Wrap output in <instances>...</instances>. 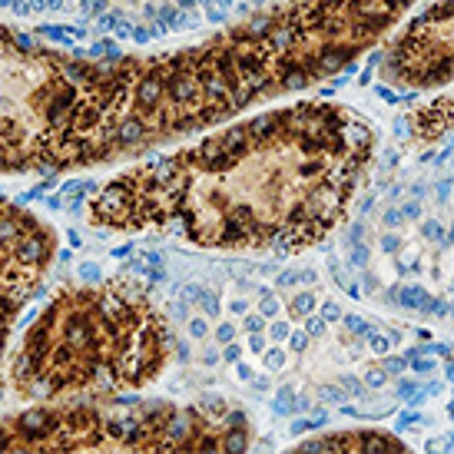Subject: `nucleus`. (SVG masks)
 <instances>
[{"instance_id": "f257e3e1", "label": "nucleus", "mask_w": 454, "mask_h": 454, "mask_svg": "<svg viewBox=\"0 0 454 454\" xmlns=\"http://www.w3.org/2000/svg\"><path fill=\"white\" fill-rule=\"evenodd\" d=\"M371 156L375 127L348 106L292 103L110 176L87 222L219 253H302L341 222Z\"/></svg>"}, {"instance_id": "f03ea898", "label": "nucleus", "mask_w": 454, "mask_h": 454, "mask_svg": "<svg viewBox=\"0 0 454 454\" xmlns=\"http://www.w3.org/2000/svg\"><path fill=\"white\" fill-rule=\"evenodd\" d=\"M232 113V73L206 37L159 53H66L0 24V173L133 159Z\"/></svg>"}, {"instance_id": "7ed1b4c3", "label": "nucleus", "mask_w": 454, "mask_h": 454, "mask_svg": "<svg viewBox=\"0 0 454 454\" xmlns=\"http://www.w3.org/2000/svg\"><path fill=\"white\" fill-rule=\"evenodd\" d=\"M173 332L133 278L64 285L10 355V388L30 404L136 395L173 362Z\"/></svg>"}, {"instance_id": "20e7f679", "label": "nucleus", "mask_w": 454, "mask_h": 454, "mask_svg": "<svg viewBox=\"0 0 454 454\" xmlns=\"http://www.w3.org/2000/svg\"><path fill=\"white\" fill-rule=\"evenodd\" d=\"M249 444L246 411L222 398L43 402L0 421V451H246Z\"/></svg>"}, {"instance_id": "39448f33", "label": "nucleus", "mask_w": 454, "mask_h": 454, "mask_svg": "<svg viewBox=\"0 0 454 454\" xmlns=\"http://www.w3.org/2000/svg\"><path fill=\"white\" fill-rule=\"evenodd\" d=\"M57 232L24 206L0 196V308H24L47 278Z\"/></svg>"}, {"instance_id": "423d86ee", "label": "nucleus", "mask_w": 454, "mask_h": 454, "mask_svg": "<svg viewBox=\"0 0 454 454\" xmlns=\"http://www.w3.org/2000/svg\"><path fill=\"white\" fill-rule=\"evenodd\" d=\"M381 76L395 87L431 90L451 80V0H431L381 57Z\"/></svg>"}, {"instance_id": "0eeeda50", "label": "nucleus", "mask_w": 454, "mask_h": 454, "mask_svg": "<svg viewBox=\"0 0 454 454\" xmlns=\"http://www.w3.org/2000/svg\"><path fill=\"white\" fill-rule=\"evenodd\" d=\"M299 451H332V448H355V451H368V448H381V451H404V444L391 434H325V438H308V441L295 444Z\"/></svg>"}, {"instance_id": "6e6552de", "label": "nucleus", "mask_w": 454, "mask_h": 454, "mask_svg": "<svg viewBox=\"0 0 454 454\" xmlns=\"http://www.w3.org/2000/svg\"><path fill=\"white\" fill-rule=\"evenodd\" d=\"M448 113H451V97L441 93L438 100L425 106V110H415L411 113V127H415V136L418 139H441L448 133Z\"/></svg>"}, {"instance_id": "1a4fd4ad", "label": "nucleus", "mask_w": 454, "mask_h": 454, "mask_svg": "<svg viewBox=\"0 0 454 454\" xmlns=\"http://www.w3.org/2000/svg\"><path fill=\"white\" fill-rule=\"evenodd\" d=\"M398 305L402 308H411V312H421L428 305V292L411 285V289H398Z\"/></svg>"}, {"instance_id": "9d476101", "label": "nucleus", "mask_w": 454, "mask_h": 454, "mask_svg": "<svg viewBox=\"0 0 454 454\" xmlns=\"http://www.w3.org/2000/svg\"><path fill=\"white\" fill-rule=\"evenodd\" d=\"M339 322L348 328V335H352V339H368V335L375 332V328H371V322H365L362 315H348V312H341Z\"/></svg>"}, {"instance_id": "9b49d317", "label": "nucleus", "mask_w": 454, "mask_h": 454, "mask_svg": "<svg viewBox=\"0 0 454 454\" xmlns=\"http://www.w3.org/2000/svg\"><path fill=\"white\" fill-rule=\"evenodd\" d=\"M318 308V299H315V292H302V295H295V302L289 305V312L295 318H302V315H312Z\"/></svg>"}, {"instance_id": "f8f14e48", "label": "nucleus", "mask_w": 454, "mask_h": 454, "mask_svg": "<svg viewBox=\"0 0 454 454\" xmlns=\"http://www.w3.org/2000/svg\"><path fill=\"white\" fill-rule=\"evenodd\" d=\"M408 371H415L418 378H431L438 371V362L431 355H415V358H408Z\"/></svg>"}, {"instance_id": "ddd939ff", "label": "nucleus", "mask_w": 454, "mask_h": 454, "mask_svg": "<svg viewBox=\"0 0 454 454\" xmlns=\"http://www.w3.org/2000/svg\"><path fill=\"white\" fill-rule=\"evenodd\" d=\"M378 368L388 375V378H398V375H404L408 371V362H404V355H381V362H378Z\"/></svg>"}, {"instance_id": "4468645a", "label": "nucleus", "mask_w": 454, "mask_h": 454, "mask_svg": "<svg viewBox=\"0 0 454 454\" xmlns=\"http://www.w3.org/2000/svg\"><path fill=\"white\" fill-rule=\"evenodd\" d=\"M17 312H20V308H0V358H3V352H7V335H10Z\"/></svg>"}, {"instance_id": "2eb2a0df", "label": "nucleus", "mask_w": 454, "mask_h": 454, "mask_svg": "<svg viewBox=\"0 0 454 454\" xmlns=\"http://www.w3.org/2000/svg\"><path fill=\"white\" fill-rule=\"evenodd\" d=\"M365 388H371V391H378V388H385V385H388V375H385V371H381L378 365H368L365 368Z\"/></svg>"}, {"instance_id": "dca6fc26", "label": "nucleus", "mask_w": 454, "mask_h": 454, "mask_svg": "<svg viewBox=\"0 0 454 454\" xmlns=\"http://www.w3.org/2000/svg\"><path fill=\"white\" fill-rule=\"evenodd\" d=\"M365 341H368V348L378 355V358H381V355H388V352H391V345H395V341H391L388 335H381V332H371V335H368Z\"/></svg>"}, {"instance_id": "f3484780", "label": "nucleus", "mask_w": 454, "mask_h": 454, "mask_svg": "<svg viewBox=\"0 0 454 454\" xmlns=\"http://www.w3.org/2000/svg\"><path fill=\"white\" fill-rule=\"evenodd\" d=\"M318 398L325 404H341L348 395H345V388H335V385H318Z\"/></svg>"}, {"instance_id": "a211bd4d", "label": "nucleus", "mask_w": 454, "mask_h": 454, "mask_svg": "<svg viewBox=\"0 0 454 454\" xmlns=\"http://www.w3.org/2000/svg\"><path fill=\"white\" fill-rule=\"evenodd\" d=\"M341 388H345V395H348V398H362V395H365V381L362 378H355V375H341Z\"/></svg>"}, {"instance_id": "6ab92c4d", "label": "nucleus", "mask_w": 454, "mask_h": 454, "mask_svg": "<svg viewBox=\"0 0 454 454\" xmlns=\"http://www.w3.org/2000/svg\"><path fill=\"white\" fill-rule=\"evenodd\" d=\"M395 391H398V398H411V395H415L418 391V381L415 378H404V375H398V385H395Z\"/></svg>"}, {"instance_id": "aec40b11", "label": "nucleus", "mask_w": 454, "mask_h": 454, "mask_svg": "<svg viewBox=\"0 0 454 454\" xmlns=\"http://www.w3.org/2000/svg\"><path fill=\"white\" fill-rule=\"evenodd\" d=\"M318 315L325 318V325H328V322H339V318H341V305L339 302H322Z\"/></svg>"}, {"instance_id": "412c9836", "label": "nucleus", "mask_w": 454, "mask_h": 454, "mask_svg": "<svg viewBox=\"0 0 454 454\" xmlns=\"http://www.w3.org/2000/svg\"><path fill=\"white\" fill-rule=\"evenodd\" d=\"M421 421L428 425V418L425 415H418V411H404V415L398 418V428H415V425H421Z\"/></svg>"}, {"instance_id": "4be33fe9", "label": "nucleus", "mask_w": 454, "mask_h": 454, "mask_svg": "<svg viewBox=\"0 0 454 454\" xmlns=\"http://www.w3.org/2000/svg\"><path fill=\"white\" fill-rule=\"evenodd\" d=\"M289 345H292V352H299V355H302L305 348H308V335H305V332H292Z\"/></svg>"}, {"instance_id": "5701e85b", "label": "nucleus", "mask_w": 454, "mask_h": 454, "mask_svg": "<svg viewBox=\"0 0 454 454\" xmlns=\"http://www.w3.org/2000/svg\"><path fill=\"white\" fill-rule=\"evenodd\" d=\"M425 355H441V358H451V345H444V341H431V345H425Z\"/></svg>"}, {"instance_id": "b1692460", "label": "nucleus", "mask_w": 454, "mask_h": 454, "mask_svg": "<svg viewBox=\"0 0 454 454\" xmlns=\"http://www.w3.org/2000/svg\"><path fill=\"white\" fill-rule=\"evenodd\" d=\"M305 325H308V335H325V318L322 315L305 318Z\"/></svg>"}, {"instance_id": "393cba45", "label": "nucleus", "mask_w": 454, "mask_h": 454, "mask_svg": "<svg viewBox=\"0 0 454 454\" xmlns=\"http://www.w3.org/2000/svg\"><path fill=\"white\" fill-rule=\"evenodd\" d=\"M265 365H269V368H282V365H285V352H282V348H272V352L265 355Z\"/></svg>"}, {"instance_id": "a878e982", "label": "nucleus", "mask_w": 454, "mask_h": 454, "mask_svg": "<svg viewBox=\"0 0 454 454\" xmlns=\"http://www.w3.org/2000/svg\"><path fill=\"white\" fill-rule=\"evenodd\" d=\"M441 236V226L438 222H425V239H438Z\"/></svg>"}, {"instance_id": "bb28decb", "label": "nucleus", "mask_w": 454, "mask_h": 454, "mask_svg": "<svg viewBox=\"0 0 454 454\" xmlns=\"http://www.w3.org/2000/svg\"><path fill=\"white\" fill-rule=\"evenodd\" d=\"M441 371H444V381H451V375H454V365H451V358H448V362H444V368H441Z\"/></svg>"}, {"instance_id": "cd10ccee", "label": "nucleus", "mask_w": 454, "mask_h": 454, "mask_svg": "<svg viewBox=\"0 0 454 454\" xmlns=\"http://www.w3.org/2000/svg\"><path fill=\"white\" fill-rule=\"evenodd\" d=\"M272 335H276V339H285V335H289V328H285V325H276V328H272Z\"/></svg>"}]
</instances>
